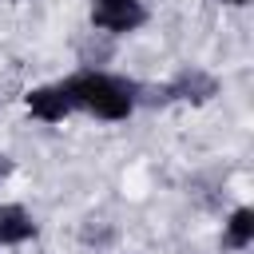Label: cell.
<instances>
[{"instance_id": "6da1fadb", "label": "cell", "mask_w": 254, "mask_h": 254, "mask_svg": "<svg viewBox=\"0 0 254 254\" xmlns=\"http://www.w3.org/2000/svg\"><path fill=\"white\" fill-rule=\"evenodd\" d=\"M64 87L75 107H83L99 119H127L135 111V87L107 71H79V75L64 79Z\"/></svg>"}, {"instance_id": "7a4b0ae2", "label": "cell", "mask_w": 254, "mask_h": 254, "mask_svg": "<svg viewBox=\"0 0 254 254\" xmlns=\"http://www.w3.org/2000/svg\"><path fill=\"white\" fill-rule=\"evenodd\" d=\"M143 20V0H91V24L103 32H135Z\"/></svg>"}, {"instance_id": "3957f363", "label": "cell", "mask_w": 254, "mask_h": 254, "mask_svg": "<svg viewBox=\"0 0 254 254\" xmlns=\"http://www.w3.org/2000/svg\"><path fill=\"white\" fill-rule=\"evenodd\" d=\"M28 111H32L36 119H44V123H60L64 115L75 111V103H71V95H67L64 83H48V87L28 91Z\"/></svg>"}, {"instance_id": "277c9868", "label": "cell", "mask_w": 254, "mask_h": 254, "mask_svg": "<svg viewBox=\"0 0 254 254\" xmlns=\"http://www.w3.org/2000/svg\"><path fill=\"white\" fill-rule=\"evenodd\" d=\"M36 234V222L24 206H0V242L4 246H16V242H28Z\"/></svg>"}, {"instance_id": "5b68a950", "label": "cell", "mask_w": 254, "mask_h": 254, "mask_svg": "<svg viewBox=\"0 0 254 254\" xmlns=\"http://www.w3.org/2000/svg\"><path fill=\"white\" fill-rule=\"evenodd\" d=\"M167 95H175V99H194V103H202V99H210L214 95V79L206 75V71H198V67H190V71H183L171 87H167Z\"/></svg>"}, {"instance_id": "8992f818", "label": "cell", "mask_w": 254, "mask_h": 254, "mask_svg": "<svg viewBox=\"0 0 254 254\" xmlns=\"http://www.w3.org/2000/svg\"><path fill=\"white\" fill-rule=\"evenodd\" d=\"M250 238H254V210H250V206H238V210L230 214V222H226V246L246 250Z\"/></svg>"}, {"instance_id": "52a82bcc", "label": "cell", "mask_w": 254, "mask_h": 254, "mask_svg": "<svg viewBox=\"0 0 254 254\" xmlns=\"http://www.w3.org/2000/svg\"><path fill=\"white\" fill-rule=\"evenodd\" d=\"M4 175H8V159H0V179H4Z\"/></svg>"}, {"instance_id": "ba28073f", "label": "cell", "mask_w": 254, "mask_h": 254, "mask_svg": "<svg viewBox=\"0 0 254 254\" xmlns=\"http://www.w3.org/2000/svg\"><path fill=\"white\" fill-rule=\"evenodd\" d=\"M234 4H242V0H234Z\"/></svg>"}]
</instances>
